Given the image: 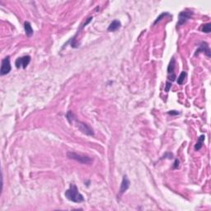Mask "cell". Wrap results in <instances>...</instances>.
<instances>
[{
	"instance_id": "obj_1",
	"label": "cell",
	"mask_w": 211,
	"mask_h": 211,
	"mask_svg": "<svg viewBox=\"0 0 211 211\" xmlns=\"http://www.w3.org/2000/svg\"><path fill=\"white\" fill-rule=\"evenodd\" d=\"M64 196L68 200L74 203H82L84 201V197L77 190V186L75 184H70V186L65 191Z\"/></svg>"
},
{
	"instance_id": "obj_16",
	"label": "cell",
	"mask_w": 211,
	"mask_h": 211,
	"mask_svg": "<svg viewBox=\"0 0 211 211\" xmlns=\"http://www.w3.org/2000/svg\"><path fill=\"white\" fill-rule=\"evenodd\" d=\"M66 117H67V120H68L69 123H72V121L74 120V114L70 110L68 111V113L66 115Z\"/></svg>"
},
{
	"instance_id": "obj_19",
	"label": "cell",
	"mask_w": 211,
	"mask_h": 211,
	"mask_svg": "<svg viewBox=\"0 0 211 211\" xmlns=\"http://www.w3.org/2000/svg\"><path fill=\"white\" fill-rule=\"evenodd\" d=\"M167 114L172 115V116H177V115L180 114V112L177 111V110H169V111H167Z\"/></svg>"
},
{
	"instance_id": "obj_7",
	"label": "cell",
	"mask_w": 211,
	"mask_h": 211,
	"mask_svg": "<svg viewBox=\"0 0 211 211\" xmlns=\"http://www.w3.org/2000/svg\"><path fill=\"white\" fill-rule=\"evenodd\" d=\"M175 66H176V60L174 57H173L171 59L168 67H167V74H168V81L169 82H174L176 79V74L174 71H175Z\"/></svg>"
},
{
	"instance_id": "obj_6",
	"label": "cell",
	"mask_w": 211,
	"mask_h": 211,
	"mask_svg": "<svg viewBox=\"0 0 211 211\" xmlns=\"http://www.w3.org/2000/svg\"><path fill=\"white\" fill-rule=\"evenodd\" d=\"M31 60V58L30 55H25V56L18 58L16 60L15 66L18 68H26L28 66V64H30Z\"/></svg>"
},
{
	"instance_id": "obj_14",
	"label": "cell",
	"mask_w": 211,
	"mask_h": 211,
	"mask_svg": "<svg viewBox=\"0 0 211 211\" xmlns=\"http://www.w3.org/2000/svg\"><path fill=\"white\" fill-rule=\"evenodd\" d=\"M203 32L205 33H209L211 31V24L210 23H207L205 24L204 26L202 27V29H201Z\"/></svg>"
},
{
	"instance_id": "obj_18",
	"label": "cell",
	"mask_w": 211,
	"mask_h": 211,
	"mask_svg": "<svg viewBox=\"0 0 211 211\" xmlns=\"http://www.w3.org/2000/svg\"><path fill=\"white\" fill-rule=\"evenodd\" d=\"M179 166H180V161L178 160V159H176L175 160V163H173V169H177Z\"/></svg>"
},
{
	"instance_id": "obj_20",
	"label": "cell",
	"mask_w": 211,
	"mask_h": 211,
	"mask_svg": "<svg viewBox=\"0 0 211 211\" xmlns=\"http://www.w3.org/2000/svg\"><path fill=\"white\" fill-rule=\"evenodd\" d=\"M173 155L171 153H166V154L164 155V158H169V159H171V158H173Z\"/></svg>"
},
{
	"instance_id": "obj_2",
	"label": "cell",
	"mask_w": 211,
	"mask_h": 211,
	"mask_svg": "<svg viewBox=\"0 0 211 211\" xmlns=\"http://www.w3.org/2000/svg\"><path fill=\"white\" fill-rule=\"evenodd\" d=\"M68 158L73 159V160L79 162L83 164H90L92 163V158L87 156H83V155H79L74 153V152H68L67 153Z\"/></svg>"
},
{
	"instance_id": "obj_3",
	"label": "cell",
	"mask_w": 211,
	"mask_h": 211,
	"mask_svg": "<svg viewBox=\"0 0 211 211\" xmlns=\"http://www.w3.org/2000/svg\"><path fill=\"white\" fill-rule=\"evenodd\" d=\"M11 69H12V67H11V64H10V57L7 56L2 60L0 74H1V76L8 74L11 72Z\"/></svg>"
},
{
	"instance_id": "obj_12",
	"label": "cell",
	"mask_w": 211,
	"mask_h": 211,
	"mask_svg": "<svg viewBox=\"0 0 211 211\" xmlns=\"http://www.w3.org/2000/svg\"><path fill=\"white\" fill-rule=\"evenodd\" d=\"M205 136L204 134H202V135H200V136L199 137L198 142H197L196 145H195V150H196V151H199V149L202 148L203 144H204V141H205Z\"/></svg>"
},
{
	"instance_id": "obj_15",
	"label": "cell",
	"mask_w": 211,
	"mask_h": 211,
	"mask_svg": "<svg viewBox=\"0 0 211 211\" xmlns=\"http://www.w3.org/2000/svg\"><path fill=\"white\" fill-rule=\"evenodd\" d=\"M166 16H171V15H170L168 12H163V13H162V14H161V15L159 16V17L157 18V19H156V21H154L153 25H156V24L158 23V22H159V21H162V19H163V18H165V17H166Z\"/></svg>"
},
{
	"instance_id": "obj_13",
	"label": "cell",
	"mask_w": 211,
	"mask_h": 211,
	"mask_svg": "<svg viewBox=\"0 0 211 211\" xmlns=\"http://www.w3.org/2000/svg\"><path fill=\"white\" fill-rule=\"evenodd\" d=\"M186 77H187V73L185 71H182L181 73V74L179 75L178 78H177V83L179 85H183L186 82Z\"/></svg>"
},
{
	"instance_id": "obj_11",
	"label": "cell",
	"mask_w": 211,
	"mask_h": 211,
	"mask_svg": "<svg viewBox=\"0 0 211 211\" xmlns=\"http://www.w3.org/2000/svg\"><path fill=\"white\" fill-rule=\"evenodd\" d=\"M24 30H25V32H26V35L28 37H31V36H33V33H34V31H33V28L31 27V25L29 21H25L24 22Z\"/></svg>"
},
{
	"instance_id": "obj_5",
	"label": "cell",
	"mask_w": 211,
	"mask_h": 211,
	"mask_svg": "<svg viewBox=\"0 0 211 211\" xmlns=\"http://www.w3.org/2000/svg\"><path fill=\"white\" fill-rule=\"evenodd\" d=\"M191 16H192V12L188 11V10L182 11V12H180L178 15V21H177V24H176L177 27H181L183 24L186 23L189 19L191 18Z\"/></svg>"
},
{
	"instance_id": "obj_17",
	"label": "cell",
	"mask_w": 211,
	"mask_h": 211,
	"mask_svg": "<svg viewBox=\"0 0 211 211\" xmlns=\"http://www.w3.org/2000/svg\"><path fill=\"white\" fill-rule=\"evenodd\" d=\"M171 87H172V83L169 82V81H167V82L166 83V86H165V92H169Z\"/></svg>"
},
{
	"instance_id": "obj_9",
	"label": "cell",
	"mask_w": 211,
	"mask_h": 211,
	"mask_svg": "<svg viewBox=\"0 0 211 211\" xmlns=\"http://www.w3.org/2000/svg\"><path fill=\"white\" fill-rule=\"evenodd\" d=\"M130 185V181L129 180L127 176H124L123 179H122L121 184H120V193L123 194L125 193L126 190H128Z\"/></svg>"
},
{
	"instance_id": "obj_10",
	"label": "cell",
	"mask_w": 211,
	"mask_h": 211,
	"mask_svg": "<svg viewBox=\"0 0 211 211\" xmlns=\"http://www.w3.org/2000/svg\"><path fill=\"white\" fill-rule=\"evenodd\" d=\"M121 27V23L119 20H114L109 25L108 27V31H111V32H114V31H116L117 30H119L120 27Z\"/></svg>"
},
{
	"instance_id": "obj_8",
	"label": "cell",
	"mask_w": 211,
	"mask_h": 211,
	"mask_svg": "<svg viewBox=\"0 0 211 211\" xmlns=\"http://www.w3.org/2000/svg\"><path fill=\"white\" fill-rule=\"evenodd\" d=\"M199 53H204L208 57H210V50H209V46L207 42L202 41L199 44V47L196 50V53H195V56H197Z\"/></svg>"
},
{
	"instance_id": "obj_4",
	"label": "cell",
	"mask_w": 211,
	"mask_h": 211,
	"mask_svg": "<svg viewBox=\"0 0 211 211\" xmlns=\"http://www.w3.org/2000/svg\"><path fill=\"white\" fill-rule=\"evenodd\" d=\"M76 123H77V127L78 128V130L84 134H87V135H89V136H92L94 135V132H93V130H92L89 125H87L86 123L82 121H78V120H76Z\"/></svg>"
}]
</instances>
